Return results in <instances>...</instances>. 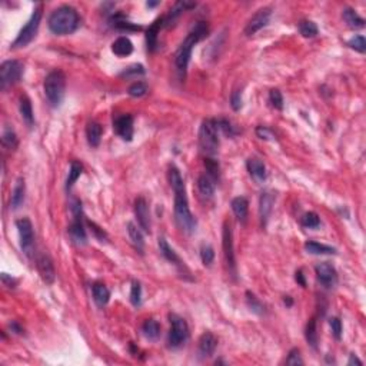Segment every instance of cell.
I'll return each mask as SVG.
<instances>
[{
    "label": "cell",
    "mask_w": 366,
    "mask_h": 366,
    "mask_svg": "<svg viewBox=\"0 0 366 366\" xmlns=\"http://www.w3.org/2000/svg\"><path fill=\"white\" fill-rule=\"evenodd\" d=\"M256 134L259 136L260 139H273V133L271 132V129H267L266 126H259L256 129Z\"/></svg>",
    "instance_id": "51"
},
{
    "label": "cell",
    "mask_w": 366,
    "mask_h": 366,
    "mask_svg": "<svg viewBox=\"0 0 366 366\" xmlns=\"http://www.w3.org/2000/svg\"><path fill=\"white\" fill-rule=\"evenodd\" d=\"M273 203H275V198H273L272 193H262L259 200V215L260 220H262L263 225H266L267 219H269V216H271V213H272Z\"/></svg>",
    "instance_id": "19"
},
{
    "label": "cell",
    "mask_w": 366,
    "mask_h": 366,
    "mask_svg": "<svg viewBox=\"0 0 366 366\" xmlns=\"http://www.w3.org/2000/svg\"><path fill=\"white\" fill-rule=\"evenodd\" d=\"M20 114H22V119L25 120L27 126L32 127L34 123V114H33V107H32V102L27 96L20 98V105H19Z\"/></svg>",
    "instance_id": "26"
},
{
    "label": "cell",
    "mask_w": 366,
    "mask_h": 366,
    "mask_svg": "<svg viewBox=\"0 0 366 366\" xmlns=\"http://www.w3.org/2000/svg\"><path fill=\"white\" fill-rule=\"evenodd\" d=\"M127 233H129V238L132 240L134 247H136L139 252H142L143 247H145V240H143V235H142V232L139 230V227L136 226L134 223H132V222H129V223H127Z\"/></svg>",
    "instance_id": "31"
},
{
    "label": "cell",
    "mask_w": 366,
    "mask_h": 366,
    "mask_svg": "<svg viewBox=\"0 0 366 366\" xmlns=\"http://www.w3.org/2000/svg\"><path fill=\"white\" fill-rule=\"evenodd\" d=\"M222 245H223V255L226 260L227 269L232 273V276H236V259H235V247H233V232L232 226L229 222L223 223V232H222Z\"/></svg>",
    "instance_id": "11"
},
{
    "label": "cell",
    "mask_w": 366,
    "mask_h": 366,
    "mask_svg": "<svg viewBox=\"0 0 366 366\" xmlns=\"http://www.w3.org/2000/svg\"><path fill=\"white\" fill-rule=\"evenodd\" d=\"M2 142H3V145L6 147L14 149V147L17 146V136H16V133L12 129H6L3 136H2Z\"/></svg>",
    "instance_id": "43"
},
{
    "label": "cell",
    "mask_w": 366,
    "mask_h": 366,
    "mask_svg": "<svg viewBox=\"0 0 366 366\" xmlns=\"http://www.w3.org/2000/svg\"><path fill=\"white\" fill-rule=\"evenodd\" d=\"M16 227L19 230L20 247H22V251H23V253L26 255L27 258H30L33 255L34 249L33 225H32V222L27 218H22V219L16 220Z\"/></svg>",
    "instance_id": "10"
},
{
    "label": "cell",
    "mask_w": 366,
    "mask_h": 366,
    "mask_svg": "<svg viewBox=\"0 0 366 366\" xmlns=\"http://www.w3.org/2000/svg\"><path fill=\"white\" fill-rule=\"evenodd\" d=\"M218 346V339L216 336L210 332H205L199 339V353L200 356L207 358L215 352V349Z\"/></svg>",
    "instance_id": "18"
},
{
    "label": "cell",
    "mask_w": 366,
    "mask_h": 366,
    "mask_svg": "<svg viewBox=\"0 0 366 366\" xmlns=\"http://www.w3.org/2000/svg\"><path fill=\"white\" fill-rule=\"evenodd\" d=\"M89 225H90V226L93 227L92 230H93L94 235H96V236H98V238H99L100 240L106 239V233L103 232V229H100V227H98V226H96V225H94V223H92V222H89Z\"/></svg>",
    "instance_id": "53"
},
{
    "label": "cell",
    "mask_w": 366,
    "mask_h": 366,
    "mask_svg": "<svg viewBox=\"0 0 366 366\" xmlns=\"http://www.w3.org/2000/svg\"><path fill=\"white\" fill-rule=\"evenodd\" d=\"M199 143L203 152L216 155L219 149V127L215 119L203 120L199 130Z\"/></svg>",
    "instance_id": "5"
},
{
    "label": "cell",
    "mask_w": 366,
    "mask_h": 366,
    "mask_svg": "<svg viewBox=\"0 0 366 366\" xmlns=\"http://www.w3.org/2000/svg\"><path fill=\"white\" fill-rule=\"evenodd\" d=\"M112 52L119 57H125L133 52V43L130 42L129 37L126 36H120L118 39L114 40L113 45H112Z\"/></svg>",
    "instance_id": "22"
},
{
    "label": "cell",
    "mask_w": 366,
    "mask_h": 366,
    "mask_svg": "<svg viewBox=\"0 0 366 366\" xmlns=\"http://www.w3.org/2000/svg\"><path fill=\"white\" fill-rule=\"evenodd\" d=\"M198 190L203 199H212L215 195V180H212L207 175H200L198 179Z\"/></svg>",
    "instance_id": "23"
},
{
    "label": "cell",
    "mask_w": 366,
    "mask_h": 366,
    "mask_svg": "<svg viewBox=\"0 0 366 366\" xmlns=\"http://www.w3.org/2000/svg\"><path fill=\"white\" fill-rule=\"evenodd\" d=\"M315 273H316V278H318L322 286L328 287V289L336 286V283H338V272H336V269L331 263L323 262V263L316 265L315 266Z\"/></svg>",
    "instance_id": "12"
},
{
    "label": "cell",
    "mask_w": 366,
    "mask_h": 366,
    "mask_svg": "<svg viewBox=\"0 0 366 366\" xmlns=\"http://www.w3.org/2000/svg\"><path fill=\"white\" fill-rule=\"evenodd\" d=\"M271 7H262L256 13L253 14L251 20L247 22L246 27H245V34L246 36H253L255 33H258L260 29L266 26L271 19Z\"/></svg>",
    "instance_id": "13"
},
{
    "label": "cell",
    "mask_w": 366,
    "mask_h": 366,
    "mask_svg": "<svg viewBox=\"0 0 366 366\" xmlns=\"http://www.w3.org/2000/svg\"><path fill=\"white\" fill-rule=\"evenodd\" d=\"M45 94H46L47 102L50 103V106L57 107L63 102L65 98V90H66V78L63 72L60 70H53L47 74L45 79Z\"/></svg>",
    "instance_id": "4"
},
{
    "label": "cell",
    "mask_w": 366,
    "mask_h": 366,
    "mask_svg": "<svg viewBox=\"0 0 366 366\" xmlns=\"http://www.w3.org/2000/svg\"><path fill=\"white\" fill-rule=\"evenodd\" d=\"M10 326H12V329H13V331H16V333H22V328H20L19 325L16 323V322H13V323H12Z\"/></svg>",
    "instance_id": "56"
},
{
    "label": "cell",
    "mask_w": 366,
    "mask_h": 366,
    "mask_svg": "<svg viewBox=\"0 0 366 366\" xmlns=\"http://www.w3.org/2000/svg\"><path fill=\"white\" fill-rule=\"evenodd\" d=\"M2 280H3V283H5L7 287H14L17 285V280L13 279L12 276H9L7 273H3V275H2Z\"/></svg>",
    "instance_id": "52"
},
{
    "label": "cell",
    "mask_w": 366,
    "mask_h": 366,
    "mask_svg": "<svg viewBox=\"0 0 366 366\" xmlns=\"http://www.w3.org/2000/svg\"><path fill=\"white\" fill-rule=\"evenodd\" d=\"M36 266H37V272H39L43 282L47 285H52L56 279V271H54V265L50 259V256L42 253L36 259Z\"/></svg>",
    "instance_id": "14"
},
{
    "label": "cell",
    "mask_w": 366,
    "mask_h": 366,
    "mask_svg": "<svg viewBox=\"0 0 366 366\" xmlns=\"http://www.w3.org/2000/svg\"><path fill=\"white\" fill-rule=\"evenodd\" d=\"M300 222H302V226L307 227V229H315V227H319L320 218L318 213L307 212L302 216Z\"/></svg>",
    "instance_id": "37"
},
{
    "label": "cell",
    "mask_w": 366,
    "mask_h": 366,
    "mask_svg": "<svg viewBox=\"0 0 366 366\" xmlns=\"http://www.w3.org/2000/svg\"><path fill=\"white\" fill-rule=\"evenodd\" d=\"M299 32L303 37H315L318 34V26L312 20H302L299 23Z\"/></svg>",
    "instance_id": "36"
},
{
    "label": "cell",
    "mask_w": 366,
    "mask_h": 366,
    "mask_svg": "<svg viewBox=\"0 0 366 366\" xmlns=\"http://www.w3.org/2000/svg\"><path fill=\"white\" fill-rule=\"evenodd\" d=\"M269 100L272 103V106L278 110H282L283 109V96L280 93V90L278 89H272L271 93H269Z\"/></svg>",
    "instance_id": "46"
},
{
    "label": "cell",
    "mask_w": 366,
    "mask_h": 366,
    "mask_svg": "<svg viewBox=\"0 0 366 366\" xmlns=\"http://www.w3.org/2000/svg\"><path fill=\"white\" fill-rule=\"evenodd\" d=\"M25 67L19 60H6L0 66V89L6 90L10 86L16 85L23 74Z\"/></svg>",
    "instance_id": "8"
},
{
    "label": "cell",
    "mask_w": 366,
    "mask_h": 366,
    "mask_svg": "<svg viewBox=\"0 0 366 366\" xmlns=\"http://www.w3.org/2000/svg\"><path fill=\"white\" fill-rule=\"evenodd\" d=\"M130 302L136 307L140 306V303H142V286L136 280L132 283V289H130Z\"/></svg>",
    "instance_id": "42"
},
{
    "label": "cell",
    "mask_w": 366,
    "mask_h": 366,
    "mask_svg": "<svg viewBox=\"0 0 366 366\" xmlns=\"http://www.w3.org/2000/svg\"><path fill=\"white\" fill-rule=\"evenodd\" d=\"M116 133L123 140L130 142L133 138V116L132 114H120L113 122Z\"/></svg>",
    "instance_id": "16"
},
{
    "label": "cell",
    "mask_w": 366,
    "mask_h": 366,
    "mask_svg": "<svg viewBox=\"0 0 366 366\" xmlns=\"http://www.w3.org/2000/svg\"><path fill=\"white\" fill-rule=\"evenodd\" d=\"M142 332H143V335L146 336L147 339H158L160 335V325L158 320L155 319H147L143 322V325H142Z\"/></svg>",
    "instance_id": "32"
},
{
    "label": "cell",
    "mask_w": 366,
    "mask_h": 366,
    "mask_svg": "<svg viewBox=\"0 0 366 366\" xmlns=\"http://www.w3.org/2000/svg\"><path fill=\"white\" fill-rule=\"evenodd\" d=\"M195 6H196V3H192V2H178V3L170 9V13L165 17V23H170V22L176 19L179 14H182V12H186L187 9H192V7Z\"/></svg>",
    "instance_id": "33"
},
{
    "label": "cell",
    "mask_w": 366,
    "mask_h": 366,
    "mask_svg": "<svg viewBox=\"0 0 366 366\" xmlns=\"http://www.w3.org/2000/svg\"><path fill=\"white\" fill-rule=\"evenodd\" d=\"M216 123H218L219 130H222V132L226 134V136H229V138L235 136V133H236V132H235V129H233V126L230 125V122H229V120L219 119V120H216Z\"/></svg>",
    "instance_id": "48"
},
{
    "label": "cell",
    "mask_w": 366,
    "mask_h": 366,
    "mask_svg": "<svg viewBox=\"0 0 366 366\" xmlns=\"http://www.w3.org/2000/svg\"><path fill=\"white\" fill-rule=\"evenodd\" d=\"M142 74H145V67L142 66V65H132V66L125 69L120 73V76L122 78H136V76H142Z\"/></svg>",
    "instance_id": "45"
},
{
    "label": "cell",
    "mask_w": 366,
    "mask_h": 366,
    "mask_svg": "<svg viewBox=\"0 0 366 366\" xmlns=\"http://www.w3.org/2000/svg\"><path fill=\"white\" fill-rule=\"evenodd\" d=\"M102 133H103V129L100 126L98 122H90L86 127V136L87 142L90 146H99L100 140H102Z\"/></svg>",
    "instance_id": "27"
},
{
    "label": "cell",
    "mask_w": 366,
    "mask_h": 366,
    "mask_svg": "<svg viewBox=\"0 0 366 366\" xmlns=\"http://www.w3.org/2000/svg\"><path fill=\"white\" fill-rule=\"evenodd\" d=\"M246 167L247 172L251 174V176H252L256 182L262 183V182L266 180V166H265V163L260 159H258V158H251V159L247 160Z\"/></svg>",
    "instance_id": "17"
},
{
    "label": "cell",
    "mask_w": 366,
    "mask_h": 366,
    "mask_svg": "<svg viewBox=\"0 0 366 366\" xmlns=\"http://www.w3.org/2000/svg\"><path fill=\"white\" fill-rule=\"evenodd\" d=\"M246 300H247V305H249V307H251V311H253L255 313H259V315H262V313L265 312L263 303H262V302H260L253 293L246 292Z\"/></svg>",
    "instance_id": "39"
},
{
    "label": "cell",
    "mask_w": 366,
    "mask_h": 366,
    "mask_svg": "<svg viewBox=\"0 0 366 366\" xmlns=\"http://www.w3.org/2000/svg\"><path fill=\"white\" fill-rule=\"evenodd\" d=\"M295 279H296V282L299 283L300 286H306V282H305V276H303V273H302V271H298V272H296V276H295Z\"/></svg>",
    "instance_id": "54"
},
{
    "label": "cell",
    "mask_w": 366,
    "mask_h": 366,
    "mask_svg": "<svg viewBox=\"0 0 366 366\" xmlns=\"http://www.w3.org/2000/svg\"><path fill=\"white\" fill-rule=\"evenodd\" d=\"M92 293H93V299L96 302V305L100 307L107 305V302L110 299V292L103 283H94L92 286Z\"/></svg>",
    "instance_id": "28"
},
{
    "label": "cell",
    "mask_w": 366,
    "mask_h": 366,
    "mask_svg": "<svg viewBox=\"0 0 366 366\" xmlns=\"http://www.w3.org/2000/svg\"><path fill=\"white\" fill-rule=\"evenodd\" d=\"M305 338L313 349L318 348V331H316V320L315 319H311L307 322L306 329H305Z\"/></svg>",
    "instance_id": "34"
},
{
    "label": "cell",
    "mask_w": 366,
    "mask_h": 366,
    "mask_svg": "<svg viewBox=\"0 0 366 366\" xmlns=\"http://www.w3.org/2000/svg\"><path fill=\"white\" fill-rule=\"evenodd\" d=\"M167 178H169V183H170L175 193V219H176V223L179 225V227L183 232L193 233L196 230L198 222L190 212L186 187H185V182H183V178L180 175L179 169L172 165L169 167Z\"/></svg>",
    "instance_id": "1"
},
{
    "label": "cell",
    "mask_w": 366,
    "mask_h": 366,
    "mask_svg": "<svg viewBox=\"0 0 366 366\" xmlns=\"http://www.w3.org/2000/svg\"><path fill=\"white\" fill-rule=\"evenodd\" d=\"M286 365H291V366H298V365H303V360H302V358H300V352L299 349H292L291 352H289V355H287V359H286Z\"/></svg>",
    "instance_id": "47"
},
{
    "label": "cell",
    "mask_w": 366,
    "mask_h": 366,
    "mask_svg": "<svg viewBox=\"0 0 366 366\" xmlns=\"http://www.w3.org/2000/svg\"><path fill=\"white\" fill-rule=\"evenodd\" d=\"M353 363H356V365H362V360L358 359V356H356V355H351L348 365H353Z\"/></svg>",
    "instance_id": "55"
},
{
    "label": "cell",
    "mask_w": 366,
    "mask_h": 366,
    "mask_svg": "<svg viewBox=\"0 0 366 366\" xmlns=\"http://www.w3.org/2000/svg\"><path fill=\"white\" fill-rule=\"evenodd\" d=\"M134 215H136V219L139 223L140 229H143V232L150 233V212H149V206H147V202L145 198H138L134 200Z\"/></svg>",
    "instance_id": "15"
},
{
    "label": "cell",
    "mask_w": 366,
    "mask_h": 366,
    "mask_svg": "<svg viewBox=\"0 0 366 366\" xmlns=\"http://www.w3.org/2000/svg\"><path fill=\"white\" fill-rule=\"evenodd\" d=\"M342 17L346 22V25L352 29H362L365 26V20L360 17L359 14L356 13V10H353L352 7H346L343 9Z\"/></svg>",
    "instance_id": "29"
},
{
    "label": "cell",
    "mask_w": 366,
    "mask_h": 366,
    "mask_svg": "<svg viewBox=\"0 0 366 366\" xmlns=\"http://www.w3.org/2000/svg\"><path fill=\"white\" fill-rule=\"evenodd\" d=\"M165 23V17H159L156 19L152 23V26H149L146 32V43H147V49L150 52H155L156 50V46H158V34H159L160 27L163 26Z\"/></svg>",
    "instance_id": "20"
},
{
    "label": "cell",
    "mask_w": 366,
    "mask_h": 366,
    "mask_svg": "<svg viewBox=\"0 0 366 366\" xmlns=\"http://www.w3.org/2000/svg\"><path fill=\"white\" fill-rule=\"evenodd\" d=\"M305 249L307 253H312V255H335L336 249L332 246H328L319 242H315V240H307L305 243Z\"/></svg>",
    "instance_id": "30"
},
{
    "label": "cell",
    "mask_w": 366,
    "mask_h": 366,
    "mask_svg": "<svg viewBox=\"0 0 366 366\" xmlns=\"http://www.w3.org/2000/svg\"><path fill=\"white\" fill-rule=\"evenodd\" d=\"M170 319V332H169V346L179 348L182 346L189 338V326L186 320L180 318L179 315L172 313L169 316Z\"/></svg>",
    "instance_id": "9"
},
{
    "label": "cell",
    "mask_w": 366,
    "mask_h": 366,
    "mask_svg": "<svg viewBox=\"0 0 366 366\" xmlns=\"http://www.w3.org/2000/svg\"><path fill=\"white\" fill-rule=\"evenodd\" d=\"M47 23L52 33L57 36H66L78 30L80 17L78 10L72 6H60L52 12Z\"/></svg>",
    "instance_id": "3"
},
{
    "label": "cell",
    "mask_w": 366,
    "mask_h": 366,
    "mask_svg": "<svg viewBox=\"0 0 366 366\" xmlns=\"http://www.w3.org/2000/svg\"><path fill=\"white\" fill-rule=\"evenodd\" d=\"M147 85L145 82H134L132 86L129 87L127 93L130 94L132 98H142L147 93Z\"/></svg>",
    "instance_id": "40"
},
{
    "label": "cell",
    "mask_w": 366,
    "mask_h": 366,
    "mask_svg": "<svg viewBox=\"0 0 366 366\" xmlns=\"http://www.w3.org/2000/svg\"><path fill=\"white\" fill-rule=\"evenodd\" d=\"M348 46L352 47L353 50L359 52V53H365L366 50V40L363 36H355L348 42Z\"/></svg>",
    "instance_id": "44"
},
{
    "label": "cell",
    "mask_w": 366,
    "mask_h": 366,
    "mask_svg": "<svg viewBox=\"0 0 366 366\" xmlns=\"http://www.w3.org/2000/svg\"><path fill=\"white\" fill-rule=\"evenodd\" d=\"M82 172H83V166H82V163H79V162L73 160V162H72V165H70V169H69V176H67V180H66L67 189L73 186V183L76 182V180L79 179Z\"/></svg>",
    "instance_id": "35"
},
{
    "label": "cell",
    "mask_w": 366,
    "mask_h": 366,
    "mask_svg": "<svg viewBox=\"0 0 366 366\" xmlns=\"http://www.w3.org/2000/svg\"><path fill=\"white\" fill-rule=\"evenodd\" d=\"M205 167H206L207 170V176L210 178L212 180H219V172H220V167H219V163L216 162L215 159H210V158H207V159H205Z\"/></svg>",
    "instance_id": "38"
},
{
    "label": "cell",
    "mask_w": 366,
    "mask_h": 366,
    "mask_svg": "<svg viewBox=\"0 0 366 366\" xmlns=\"http://www.w3.org/2000/svg\"><path fill=\"white\" fill-rule=\"evenodd\" d=\"M70 210L73 215V222L69 226V235L76 245L83 246L87 243V235L85 225H83V212H82V205H80L79 200H72Z\"/></svg>",
    "instance_id": "7"
},
{
    "label": "cell",
    "mask_w": 366,
    "mask_h": 366,
    "mask_svg": "<svg viewBox=\"0 0 366 366\" xmlns=\"http://www.w3.org/2000/svg\"><path fill=\"white\" fill-rule=\"evenodd\" d=\"M209 33V26L206 22H198L195 26L192 27V30L187 33L185 40L180 43V46L176 50L175 54V65L178 67V72L180 76L186 74L187 66L190 62V56H192V50L195 45H198L200 40H203Z\"/></svg>",
    "instance_id": "2"
},
{
    "label": "cell",
    "mask_w": 366,
    "mask_h": 366,
    "mask_svg": "<svg viewBox=\"0 0 366 366\" xmlns=\"http://www.w3.org/2000/svg\"><path fill=\"white\" fill-rule=\"evenodd\" d=\"M200 259L203 262L205 266H209L215 259V251L210 245H203L200 247Z\"/></svg>",
    "instance_id": "41"
},
{
    "label": "cell",
    "mask_w": 366,
    "mask_h": 366,
    "mask_svg": "<svg viewBox=\"0 0 366 366\" xmlns=\"http://www.w3.org/2000/svg\"><path fill=\"white\" fill-rule=\"evenodd\" d=\"M159 249H160V253H162V256H163V258H165L167 262H170V263H174V265H176V266H179V267H185L183 262H182L179 256H178V253L175 252L174 249L169 246V243L166 242V239L160 238Z\"/></svg>",
    "instance_id": "25"
},
{
    "label": "cell",
    "mask_w": 366,
    "mask_h": 366,
    "mask_svg": "<svg viewBox=\"0 0 366 366\" xmlns=\"http://www.w3.org/2000/svg\"><path fill=\"white\" fill-rule=\"evenodd\" d=\"M25 195H26L25 179L19 178L16 180V185H14L13 192H12V199H10V205L13 209H19L25 203Z\"/></svg>",
    "instance_id": "24"
},
{
    "label": "cell",
    "mask_w": 366,
    "mask_h": 366,
    "mask_svg": "<svg viewBox=\"0 0 366 366\" xmlns=\"http://www.w3.org/2000/svg\"><path fill=\"white\" fill-rule=\"evenodd\" d=\"M42 14H43V6L39 5V6L33 10V13L30 16V19L27 20L26 25H25L23 29L19 32L16 40L12 43V47H13V49L27 46V45L36 37L40 26V20H42Z\"/></svg>",
    "instance_id": "6"
},
{
    "label": "cell",
    "mask_w": 366,
    "mask_h": 366,
    "mask_svg": "<svg viewBox=\"0 0 366 366\" xmlns=\"http://www.w3.org/2000/svg\"><path fill=\"white\" fill-rule=\"evenodd\" d=\"M232 210L236 216V219L239 220L240 223H245L247 219V210H249V202L246 198L243 196H238L232 200Z\"/></svg>",
    "instance_id": "21"
},
{
    "label": "cell",
    "mask_w": 366,
    "mask_h": 366,
    "mask_svg": "<svg viewBox=\"0 0 366 366\" xmlns=\"http://www.w3.org/2000/svg\"><path fill=\"white\" fill-rule=\"evenodd\" d=\"M230 106H232L233 110H239L242 107V94H240L239 90H235L230 96Z\"/></svg>",
    "instance_id": "50"
},
{
    "label": "cell",
    "mask_w": 366,
    "mask_h": 366,
    "mask_svg": "<svg viewBox=\"0 0 366 366\" xmlns=\"http://www.w3.org/2000/svg\"><path fill=\"white\" fill-rule=\"evenodd\" d=\"M329 325H331V329H332L333 336L339 340L342 338V322H340L339 318H332V319L329 320Z\"/></svg>",
    "instance_id": "49"
}]
</instances>
